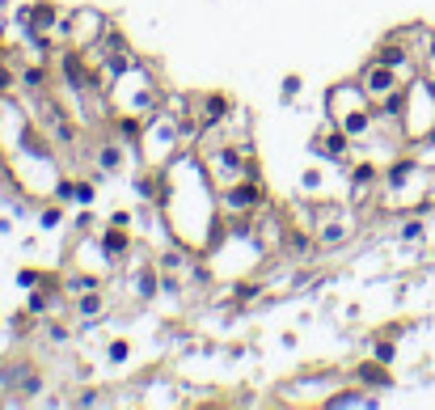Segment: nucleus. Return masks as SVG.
Here are the masks:
<instances>
[{"mask_svg":"<svg viewBox=\"0 0 435 410\" xmlns=\"http://www.w3.org/2000/svg\"><path fill=\"white\" fill-rule=\"evenodd\" d=\"M106 309H110L106 284H97V288H89V292H81V296H72V318H76V322H97V318H106Z\"/></svg>","mask_w":435,"mask_h":410,"instance_id":"obj_12","label":"nucleus"},{"mask_svg":"<svg viewBox=\"0 0 435 410\" xmlns=\"http://www.w3.org/2000/svg\"><path fill=\"white\" fill-rule=\"evenodd\" d=\"M266 296V284H258V279H233V309H249L254 300H262Z\"/></svg>","mask_w":435,"mask_h":410,"instance_id":"obj_17","label":"nucleus"},{"mask_svg":"<svg viewBox=\"0 0 435 410\" xmlns=\"http://www.w3.org/2000/svg\"><path fill=\"white\" fill-rule=\"evenodd\" d=\"M110 26H115V22L106 17L101 9H89V5H85V9H72V47H81V51L97 47Z\"/></svg>","mask_w":435,"mask_h":410,"instance_id":"obj_10","label":"nucleus"},{"mask_svg":"<svg viewBox=\"0 0 435 410\" xmlns=\"http://www.w3.org/2000/svg\"><path fill=\"white\" fill-rule=\"evenodd\" d=\"M402 140L406 148H431L435 144V81L431 76H414L402 93Z\"/></svg>","mask_w":435,"mask_h":410,"instance_id":"obj_4","label":"nucleus"},{"mask_svg":"<svg viewBox=\"0 0 435 410\" xmlns=\"http://www.w3.org/2000/svg\"><path fill=\"white\" fill-rule=\"evenodd\" d=\"M17 284L30 288V284H42V275H38V271H17Z\"/></svg>","mask_w":435,"mask_h":410,"instance_id":"obj_30","label":"nucleus"},{"mask_svg":"<svg viewBox=\"0 0 435 410\" xmlns=\"http://www.w3.org/2000/svg\"><path fill=\"white\" fill-rule=\"evenodd\" d=\"M93 199H97V186L89 178H72V203H76V208H93ZM72 203H68V208H72Z\"/></svg>","mask_w":435,"mask_h":410,"instance_id":"obj_23","label":"nucleus"},{"mask_svg":"<svg viewBox=\"0 0 435 410\" xmlns=\"http://www.w3.org/2000/svg\"><path fill=\"white\" fill-rule=\"evenodd\" d=\"M355 381H359V389H389L393 372H389V364H380L376 355H368V360L355 368Z\"/></svg>","mask_w":435,"mask_h":410,"instance_id":"obj_16","label":"nucleus"},{"mask_svg":"<svg viewBox=\"0 0 435 410\" xmlns=\"http://www.w3.org/2000/svg\"><path fill=\"white\" fill-rule=\"evenodd\" d=\"M140 152V165H152V170H165L178 152H186V140H182V119L170 115V110H152L148 123H144V136L136 144Z\"/></svg>","mask_w":435,"mask_h":410,"instance_id":"obj_5","label":"nucleus"},{"mask_svg":"<svg viewBox=\"0 0 435 410\" xmlns=\"http://www.w3.org/2000/svg\"><path fill=\"white\" fill-rule=\"evenodd\" d=\"M131 360V338H106V364H127Z\"/></svg>","mask_w":435,"mask_h":410,"instance_id":"obj_22","label":"nucleus"},{"mask_svg":"<svg viewBox=\"0 0 435 410\" xmlns=\"http://www.w3.org/2000/svg\"><path fill=\"white\" fill-rule=\"evenodd\" d=\"M165 101V85H161L156 68L148 60H131L115 81H110V106L115 110H136V115H152Z\"/></svg>","mask_w":435,"mask_h":410,"instance_id":"obj_3","label":"nucleus"},{"mask_svg":"<svg viewBox=\"0 0 435 410\" xmlns=\"http://www.w3.org/2000/svg\"><path fill=\"white\" fill-rule=\"evenodd\" d=\"M418 72L435 81V34H431V42H427V51H422V56H418Z\"/></svg>","mask_w":435,"mask_h":410,"instance_id":"obj_27","label":"nucleus"},{"mask_svg":"<svg viewBox=\"0 0 435 410\" xmlns=\"http://www.w3.org/2000/svg\"><path fill=\"white\" fill-rule=\"evenodd\" d=\"M101 224H106V220H97L93 208H81V212L72 216V237H76V233H97Z\"/></svg>","mask_w":435,"mask_h":410,"instance_id":"obj_26","label":"nucleus"},{"mask_svg":"<svg viewBox=\"0 0 435 410\" xmlns=\"http://www.w3.org/2000/svg\"><path fill=\"white\" fill-rule=\"evenodd\" d=\"M309 148L317 152V157L325 161V165H338V170H347L351 161H355V140L343 131V127H334L330 119H325L317 131H313V140H309Z\"/></svg>","mask_w":435,"mask_h":410,"instance_id":"obj_7","label":"nucleus"},{"mask_svg":"<svg viewBox=\"0 0 435 410\" xmlns=\"http://www.w3.org/2000/svg\"><path fill=\"white\" fill-rule=\"evenodd\" d=\"M325 406H330V410H351V406H376V389L372 393H355V389H343V393H330V397H325Z\"/></svg>","mask_w":435,"mask_h":410,"instance_id":"obj_20","label":"nucleus"},{"mask_svg":"<svg viewBox=\"0 0 435 410\" xmlns=\"http://www.w3.org/2000/svg\"><path fill=\"white\" fill-rule=\"evenodd\" d=\"M325 119L334 127H343L355 144L376 136V106L359 89V81H338V85L325 89Z\"/></svg>","mask_w":435,"mask_h":410,"instance_id":"obj_2","label":"nucleus"},{"mask_svg":"<svg viewBox=\"0 0 435 410\" xmlns=\"http://www.w3.org/2000/svg\"><path fill=\"white\" fill-rule=\"evenodd\" d=\"M72 406L89 410V406H110V393H101V389H85V393H68Z\"/></svg>","mask_w":435,"mask_h":410,"instance_id":"obj_24","label":"nucleus"},{"mask_svg":"<svg viewBox=\"0 0 435 410\" xmlns=\"http://www.w3.org/2000/svg\"><path fill=\"white\" fill-rule=\"evenodd\" d=\"M190 115L203 127H220L233 115V97L229 93H190Z\"/></svg>","mask_w":435,"mask_h":410,"instance_id":"obj_11","label":"nucleus"},{"mask_svg":"<svg viewBox=\"0 0 435 410\" xmlns=\"http://www.w3.org/2000/svg\"><path fill=\"white\" fill-rule=\"evenodd\" d=\"M97 237H101L106 254H115L119 263H127V254H136V245H140V237H136L131 229H123V224H101Z\"/></svg>","mask_w":435,"mask_h":410,"instance_id":"obj_14","label":"nucleus"},{"mask_svg":"<svg viewBox=\"0 0 435 410\" xmlns=\"http://www.w3.org/2000/svg\"><path fill=\"white\" fill-rule=\"evenodd\" d=\"M161 212H165L174 237L182 245H190L195 254H203L224 229V212H220V190L207 178L199 152L186 148L165 165V190H161Z\"/></svg>","mask_w":435,"mask_h":410,"instance_id":"obj_1","label":"nucleus"},{"mask_svg":"<svg viewBox=\"0 0 435 410\" xmlns=\"http://www.w3.org/2000/svg\"><path fill=\"white\" fill-rule=\"evenodd\" d=\"M355 229H359L355 212H343V208H321V216H317V224H313V237H317V245H321V249H338V245H347V241L355 237Z\"/></svg>","mask_w":435,"mask_h":410,"instance_id":"obj_9","label":"nucleus"},{"mask_svg":"<svg viewBox=\"0 0 435 410\" xmlns=\"http://www.w3.org/2000/svg\"><path fill=\"white\" fill-rule=\"evenodd\" d=\"M127 152H131V148H127V144H119V140L110 136L106 144H97V148H93V165H97L106 178H115V174H123V170H127Z\"/></svg>","mask_w":435,"mask_h":410,"instance_id":"obj_13","label":"nucleus"},{"mask_svg":"<svg viewBox=\"0 0 435 410\" xmlns=\"http://www.w3.org/2000/svg\"><path fill=\"white\" fill-rule=\"evenodd\" d=\"M372 355H376L380 364H393V360H397V343H393V334H380V338L372 343Z\"/></svg>","mask_w":435,"mask_h":410,"instance_id":"obj_25","label":"nucleus"},{"mask_svg":"<svg viewBox=\"0 0 435 410\" xmlns=\"http://www.w3.org/2000/svg\"><path fill=\"white\" fill-rule=\"evenodd\" d=\"M64 216H68L64 203H60V199H47L42 208H38V229H42V233H56V229L64 224Z\"/></svg>","mask_w":435,"mask_h":410,"instance_id":"obj_21","label":"nucleus"},{"mask_svg":"<svg viewBox=\"0 0 435 410\" xmlns=\"http://www.w3.org/2000/svg\"><path fill=\"white\" fill-rule=\"evenodd\" d=\"M422 237H427V220H422L418 212H402V224H397V241L414 245V241H422Z\"/></svg>","mask_w":435,"mask_h":410,"instance_id":"obj_19","label":"nucleus"},{"mask_svg":"<svg viewBox=\"0 0 435 410\" xmlns=\"http://www.w3.org/2000/svg\"><path fill=\"white\" fill-rule=\"evenodd\" d=\"M296 93H300V76H288V81H284V97H288V101H292V97H296Z\"/></svg>","mask_w":435,"mask_h":410,"instance_id":"obj_29","label":"nucleus"},{"mask_svg":"<svg viewBox=\"0 0 435 410\" xmlns=\"http://www.w3.org/2000/svg\"><path fill=\"white\" fill-rule=\"evenodd\" d=\"M199 161H203L207 178L215 182V190H224L241 178H258V157H254L249 140H229L220 148H207V152H199Z\"/></svg>","mask_w":435,"mask_h":410,"instance_id":"obj_6","label":"nucleus"},{"mask_svg":"<svg viewBox=\"0 0 435 410\" xmlns=\"http://www.w3.org/2000/svg\"><path fill=\"white\" fill-rule=\"evenodd\" d=\"M262 203H266L262 178H241V182H233V186L220 190V212H224V220L229 216H254Z\"/></svg>","mask_w":435,"mask_h":410,"instance_id":"obj_8","label":"nucleus"},{"mask_svg":"<svg viewBox=\"0 0 435 410\" xmlns=\"http://www.w3.org/2000/svg\"><path fill=\"white\" fill-rule=\"evenodd\" d=\"M300 190H304V199H330V186H325V165H309L300 174Z\"/></svg>","mask_w":435,"mask_h":410,"instance_id":"obj_18","label":"nucleus"},{"mask_svg":"<svg viewBox=\"0 0 435 410\" xmlns=\"http://www.w3.org/2000/svg\"><path fill=\"white\" fill-rule=\"evenodd\" d=\"M60 5L56 0H30V9H26V26L22 30H30V34H51L56 30V22H60Z\"/></svg>","mask_w":435,"mask_h":410,"instance_id":"obj_15","label":"nucleus"},{"mask_svg":"<svg viewBox=\"0 0 435 410\" xmlns=\"http://www.w3.org/2000/svg\"><path fill=\"white\" fill-rule=\"evenodd\" d=\"M106 224H123V229H136V216H131L127 208H115L110 216H106Z\"/></svg>","mask_w":435,"mask_h":410,"instance_id":"obj_28","label":"nucleus"}]
</instances>
